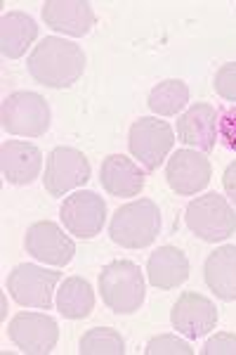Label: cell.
<instances>
[{
	"label": "cell",
	"instance_id": "obj_1",
	"mask_svg": "<svg viewBox=\"0 0 236 355\" xmlns=\"http://www.w3.org/2000/svg\"><path fill=\"white\" fill-rule=\"evenodd\" d=\"M85 71V53L83 48L66 38L48 36L43 38L31 57H28V73L33 81L45 88H71L80 81Z\"/></svg>",
	"mask_w": 236,
	"mask_h": 355
},
{
	"label": "cell",
	"instance_id": "obj_2",
	"mask_svg": "<svg viewBox=\"0 0 236 355\" xmlns=\"http://www.w3.org/2000/svg\"><path fill=\"white\" fill-rule=\"evenodd\" d=\"M161 209L152 199H135L116 209L109 223V237L123 249H145L161 234Z\"/></svg>",
	"mask_w": 236,
	"mask_h": 355
},
{
	"label": "cell",
	"instance_id": "obj_3",
	"mask_svg": "<svg viewBox=\"0 0 236 355\" xmlns=\"http://www.w3.org/2000/svg\"><path fill=\"white\" fill-rule=\"evenodd\" d=\"M100 294L105 306L116 315L137 313L147 296V284L140 266L125 259L105 266V270L100 272Z\"/></svg>",
	"mask_w": 236,
	"mask_h": 355
},
{
	"label": "cell",
	"instance_id": "obj_4",
	"mask_svg": "<svg viewBox=\"0 0 236 355\" xmlns=\"http://www.w3.org/2000/svg\"><path fill=\"white\" fill-rule=\"evenodd\" d=\"M184 223L199 239L215 244L236 232V211L227 202V197L208 192L189 202L184 211Z\"/></svg>",
	"mask_w": 236,
	"mask_h": 355
},
{
	"label": "cell",
	"instance_id": "obj_5",
	"mask_svg": "<svg viewBox=\"0 0 236 355\" xmlns=\"http://www.w3.org/2000/svg\"><path fill=\"white\" fill-rule=\"evenodd\" d=\"M0 121H3V130L10 135L40 137L50 128V105L43 95L19 90L3 100Z\"/></svg>",
	"mask_w": 236,
	"mask_h": 355
},
{
	"label": "cell",
	"instance_id": "obj_6",
	"mask_svg": "<svg viewBox=\"0 0 236 355\" xmlns=\"http://www.w3.org/2000/svg\"><path fill=\"white\" fill-rule=\"evenodd\" d=\"M175 145L172 128L156 116H142L130 125L128 147L130 154L137 159L147 171H156L168 152Z\"/></svg>",
	"mask_w": 236,
	"mask_h": 355
},
{
	"label": "cell",
	"instance_id": "obj_7",
	"mask_svg": "<svg viewBox=\"0 0 236 355\" xmlns=\"http://www.w3.org/2000/svg\"><path fill=\"white\" fill-rule=\"evenodd\" d=\"M60 279L62 272L45 270V268L31 266V263H19L8 277V291L19 306L50 311L55 287Z\"/></svg>",
	"mask_w": 236,
	"mask_h": 355
},
{
	"label": "cell",
	"instance_id": "obj_8",
	"mask_svg": "<svg viewBox=\"0 0 236 355\" xmlns=\"http://www.w3.org/2000/svg\"><path fill=\"white\" fill-rule=\"evenodd\" d=\"M10 341L28 355H48L60 341V324L45 313H17L8 324Z\"/></svg>",
	"mask_w": 236,
	"mask_h": 355
},
{
	"label": "cell",
	"instance_id": "obj_9",
	"mask_svg": "<svg viewBox=\"0 0 236 355\" xmlns=\"http://www.w3.org/2000/svg\"><path fill=\"white\" fill-rule=\"evenodd\" d=\"M90 180V162L80 150L73 147H55L48 154L43 185L50 197H64Z\"/></svg>",
	"mask_w": 236,
	"mask_h": 355
},
{
	"label": "cell",
	"instance_id": "obj_10",
	"mask_svg": "<svg viewBox=\"0 0 236 355\" xmlns=\"http://www.w3.org/2000/svg\"><path fill=\"white\" fill-rule=\"evenodd\" d=\"M62 223L69 234H76L80 239H92L105 230L107 204L97 192H76L66 197L60 209Z\"/></svg>",
	"mask_w": 236,
	"mask_h": 355
},
{
	"label": "cell",
	"instance_id": "obj_11",
	"mask_svg": "<svg viewBox=\"0 0 236 355\" xmlns=\"http://www.w3.org/2000/svg\"><path fill=\"white\" fill-rule=\"evenodd\" d=\"M26 251L40 263L64 268L76 254V244L69 234L53 220H38L26 232Z\"/></svg>",
	"mask_w": 236,
	"mask_h": 355
},
{
	"label": "cell",
	"instance_id": "obj_12",
	"mask_svg": "<svg viewBox=\"0 0 236 355\" xmlns=\"http://www.w3.org/2000/svg\"><path fill=\"white\" fill-rule=\"evenodd\" d=\"M210 162L199 150H177L168 159V168H165L170 190L177 192L180 197H192V194L206 190L210 182Z\"/></svg>",
	"mask_w": 236,
	"mask_h": 355
},
{
	"label": "cell",
	"instance_id": "obj_13",
	"mask_svg": "<svg viewBox=\"0 0 236 355\" xmlns=\"http://www.w3.org/2000/svg\"><path fill=\"white\" fill-rule=\"evenodd\" d=\"M170 322L187 339H201L210 334L217 324V308L210 299L199 291H184L175 301L170 313Z\"/></svg>",
	"mask_w": 236,
	"mask_h": 355
},
{
	"label": "cell",
	"instance_id": "obj_14",
	"mask_svg": "<svg viewBox=\"0 0 236 355\" xmlns=\"http://www.w3.org/2000/svg\"><path fill=\"white\" fill-rule=\"evenodd\" d=\"M217 110L206 102H197L187 112L180 114L177 121V135L180 142L197 147L199 152H212L217 142Z\"/></svg>",
	"mask_w": 236,
	"mask_h": 355
},
{
	"label": "cell",
	"instance_id": "obj_15",
	"mask_svg": "<svg viewBox=\"0 0 236 355\" xmlns=\"http://www.w3.org/2000/svg\"><path fill=\"white\" fill-rule=\"evenodd\" d=\"M43 19L55 31L80 38L92 31L97 17L85 0H48L43 3Z\"/></svg>",
	"mask_w": 236,
	"mask_h": 355
},
{
	"label": "cell",
	"instance_id": "obj_16",
	"mask_svg": "<svg viewBox=\"0 0 236 355\" xmlns=\"http://www.w3.org/2000/svg\"><path fill=\"white\" fill-rule=\"evenodd\" d=\"M3 175L12 185H31L43 168V152L24 140H8L0 147Z\"/></svg>",
	"mask_w": 236,
	"mask_h": 355
},
{
	"label": "cell",
	"instance_id": "obj_17",
	"mask_svg": "<svg viewBox=\"0 0 236 355\" xmlns=\"http://www.w3.org/2000/svg\"><path fill=\"white\" fill-rule=\"evenodd\" d=\"M100 180L111 197H137L145 190L142 168L123 154H111L102 162Z\"/></svg>",
	"mask_w": 236,
	"mask_h": 355
},
{
	"label": "cell",
	"instance_id": "obj_18",
	"mask_svg": "<svg viewBox=\"0 0 236 355\" xmlns=\"http://www.w3.org/2000/svg\"><path fill=\"white\" fill-rule=\"evenodd\" d=\"M147 275L149 282L156 289H177L189 279V259L177 246H161V249H156L149 256Z\"/></svg>",
	"mask_w": 236,
	"mask_h": 355
},
{
	"label": "cell",
	"instance_id": "obj_19",
	"mask_svg": "<svg viewBox=\"0 0 236 355\" xmlns=\"http://www.w3.org/2000/svg\"><path fill=\"white\" fill-rule=\"evenodd\" d=\"M206 284L217 299L236 301V246L224 244L208 254L203 266Z\"/></svg>",
	"mask_w": 236,
	"mask_h": 355
},
{
	"label": "cell",
	"instance_id": "obj_20",
	"mask_svg": "<svg viewBox=\"0 0 236 355\" xmlns=\"http://www.w3.org/2000/svg\"><path fill=\"white\" fill-rule=\"evenodd\" d=\"M36 36L38 24L26 12H8L0 19V53L8 60H19L21 55H26Z\"/></svg>",
	"mask_w": 236,
	"mask_h": 355
},
{
	"label": "cell",
	"instance_id": "obj_21",
	"mask_svg": "<svg viewBox=\"0 0 236 355\" xmlns=\"http://www.w3.org/2000/svg\"><path fill=\"white\" fill-rule=\"evenodd\" d=\"M95 308V291L83 277H66L57 291V311L69 320L88 318Z\"/></svg>",
	"mask_w": 236,
	"mask_h": 355
},
{
	"label": "cell",
	"instance_id": "obj_22",
	"mask_svg": "<svg viewBox=\"0 0 236 355\" xmlns=\"http://www.w3.org/2000/svg\"><path fill=\"white\" fill-rule=\"evenodd\" d=\"M187 102H189V88L180 78H168V81L156 83L147 97V107L156 116H175V114H180L184 110Z\"/></svg>",
	"mask_w": 236,
	"mask_h": 355
},
{
	"label": "cell",
	"instance_id": "obj_23",
	"mask_svg": "<svg viewBox=\"0 0 236 355\" xmlns=\"http://www.w3.org/2000/svg\"><path fill=\"white\" fill-rule=\"evenodd\" d=\"M80 355H123L125 341L111 327H92L80 336Z\"/></svg>",
	"mask_w": 236,
	"mask_h": 355
},
{
	"label": "cell",
	"instance_id": "obj_24",
	"mask_svg": "<svg viewBox=\"0 0 236 355\" xmlns=\"http://www.w3.org/2000/svg\"><path fill=\"white\" fill-rule=\"evenodd\" d=\"M147 355H194V348L175 334H161L149 339Z\"/></svg>",
	"mask_w": 236,
	"mask_h": 355
},
{
	"label": "cell",
	"instance_id": "obj_25",
	"mask_svg": "<svg viewBox=\"0 0 236 355\" xmlns=\"http://www.w3.org/2000/svg\"><path fill=\"white\" fill-rule=\"evenodd\" d=\"M215 93L227 102H236V62H227L215 73Z\"/></svg>",
	"mask_w": 236,
	"mask_h": 355
},
{
	"label": "cell",
	"instance_id": "obj_26",
	"mask_svg": "<svg viewBox=\"0 0 236 355\" xmlns=\"http://www.w3.org/2000/svg\"><path fill=\"white\" fill-rule=\"evenodd\" d=\"M217 137L224 142V147L236 150V107H227L217 116Z\"/></svg>",
	"mask_w": 236,
	"mask_h": 355
},
{
	"label": "cell",
	"instance_id": "obj_27",
	"mask_svg": "<svg viewBox=\"0 0 236 355\" xmlns=\"http://www.w3.org/2000/svg\"><path fill=\"white\" fill-rule=\"evenodd\" d=\"M203 355H236V334H215L206 341Z\"/></svg>",
	"mask_w": 236,
	"mask_h": 355
},
{
	"label": "cell",
	"instance_id": "obj_28",
	"mask_svg": "<svg viewBox=\"0 0 236 355\" xmlns=\"http://www.w3.org/2000/svg\"><path fill=\"white\" fill-rule=\"evenodd\" d=\"M222 185H224V194L229 197V202L236 206V162H232L224 168Z\"/></svg>",
	"mask_w": 236,
	"mask_h": 355
}]
</instances>
